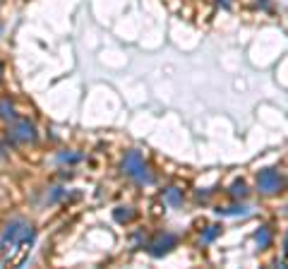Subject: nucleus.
<instances>
[{"instance_id": "obj_3", "label": "nucleus", "mask_w": 288, "mask_h": 269, "mask_svg": "<svg viewBox=\"0 0 288 269\" xmlns=\"http://www.w3.org/2000/svg\"><path fill=\"white\" fill-rule=\"evenodd\" d=\"M173 245H176V236H173V233H166V236H161V238H156V241L151 243V255L154 257L166 255Z\"/></svg>"}, {"instance_id": "obj_12", "label": "nucleus", "mask_w": 288, "mask_h": 269, "mask_svg": "<svg viewBox=\"0 0 288 269\" xmlns=\"http://www.w3.org/2000/svg\"><path fill=\"white\" fill-rule=\"evenodd\" d=\"M216 233H219V229H216V226H209V231L204 233V241H214V236H216Z\"/></svg>"}, {"instance_id": "obj_8", "label": "nucleus", "mask_w": 288, "mask_h": 269, "mask_svg": "<svg viewBox=\"0 0 288 269\" xmlns=\"http://www.w3.org/2000/svg\"><path fill=\"white\" fill-rule=\"evenodd\" d=\"M132 178H135L137 183H151V175H149V168H147V166H142V168H139Z\"/></svg>"}, {"instance_id": "obj_13", "label": "nucleus", "mask_w": 288, "mask_h": 269, "mask_svg": "<svg viewBox=\"0 0 288 269\" xmlns=\"http://www.w3.org/2000/svg\"><path fill=\"white\" fill-rule=\"evenodd\" d=\"M77 159H80L77 154H63V156H60V161H77Z\"/></svg>"}, {"instance_id": "obj_1", "label": "nucleus", "mask_w": 288, "mask_h": 269, "mask_svg": "<svg viewBox=\"0 0 288 269\" xmlns=\"http://www.w3.org/2000/svg\"><path fill=\"white\" fill-rule=\"evenodd\" d=\"M257 188H260L264 195H274V192L281 190V178H279L276 171L267 168V171H262V173L257 175Z\"/></svg>"}, {"instance_id": "obj_2", "label": "nucleus", "mask_w": 288, "mask_h": 269, "mask_svg": "<svg viewBox=\"0 0 288 269\" xmlns=\"http://www.w3.org/2000/svg\"><path fill=\"white\" fill-rule=\"evenodd\" d=\"M10 137H12L14 142L27 144V142H34V139H36V133H34V125L29 121H19L12 130H10Z\"/></svg>"}, {"instance_id": "obj_15", "label": "nucleus", "mask_w": 288, "mask_h": 269, "mask_svg": "<svg viewBox=\"0 0 288 269\" xmlns=\"http://www.w3.org/2000/svg\"><path fill=\"white\" fill-rule=\"evenodd\" d=\"M0 72H2V65H0Z\"/></svg>"}, {"instance_id": "obj_10", "label": "nucleus", "mask_w": 288, "mask_h": 269, "mask_svg": "<svg viewBox=\"0 0 288 269\" xmlns=\"http://www.w3.org/2000/svg\"><path fill=\"white\" fill-rule=\"evenodd\" d=\"M231 195H235V197H245V195H247L245 183H235L233 188H231Z\"/></svg>"}, {"instance_id": "obj_5", "label": "nucleus", "mask_w": 288, "mask_h": 269, "mask_svg": "<svg viewBox=\"0 0 288 269\" xmlns=\"http://www.w3.org/2000/svg\"><path fill=\"white\" fill-rule=\"evenodd\" d=\"M164 200L168 202V204H173V207H176V204H180V202H183V192H180L178 188H171V190H166Z\"/></svg>"}, {"instance_id": "obj_14", "label": "nucleus", "mask_w": 288, "mask_h": 269, "mask_svg": "<svg viewBox=\"0 0 288 269\" xmlns=\"http://www.w3.org/2000/svg\"><path fill=\"white\" fill-rule=\"evenodd\" d=\"M286 253H288V238H286Z\"/></svg>"}, {"instance_id": "obj_6", "label": "nucleus", "mask_w": 288, "mask_h": 269, "mask_svg": "<svg viewBox=\"0 0 288 269\" xmlns=\"http://www.w3.org/2000/svg\"><path fill=\"white\" fill-rule=\"evenodd\" d=\"M0 116L5 118V121H14V106L5 99V101H0Z\"/></svg>"}, {"instance_id": "obj_11", "label": "nucleus", "mask_w": 288, "mask_h": 269, "mask_svg": "<svg viewBox=\"0 0 288 269\" xmlns=\"http://www.w3.org/2000/svg\"><path fill=\"white\" fill-rule=\"evenodd\" d=\"M219 214H245V207H231V209H219Z\"/></svg>"}, {"instance_id": "obj_9", "label": "nucleus", "mask_w": 288, "mask_h": 269, "mask_svg": "<svg viewBox=\"0 0 288 269\" xmlns=\"http://www.w3.org/2000/svg\"><path fill=\"white\" fill-rule=\"evenodd\" d=\"M113 216H115V221H120V224H123V221H130V219H132V212H130L127 207H120Z\"/></svg>"}, {"instance_id": "obj_7", "label": "nucleus", "mask_w": 288, "mask_h": 269, "mask_svg": "<svg viewBox=\"0 0 288 269\" xmlns=\"http://www.w3.org/2000/svg\"><path fill=\"white\" fill-rule=\"evenodd\" d=\"M255 238H257V243H260V248H267V245L272 243V233H269V229H260Z\"/></svg>"}, {"instance_id": "obj_4", "label": "nucleus", "mask_w": 288, "mask_h": 269, "mask_svg": "<svg viewBox=\"0 0 288 269\" xmlns=\"http://www.w3.org/2000/svg\"><path fill=\"white\" fill-rule=\"evenodd\" d=\"M144 166V161H142V154L139 151H130L127 156H125V161H123V171L127 175H135Z\"/></svg>"}]
</instances>
